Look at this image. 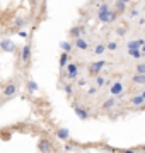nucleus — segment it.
<instances>
[{
  "label": "nucleus",
  "mask_w": 145,
  "mask_h": 153,
  "mask_svg": "<svg viewBox=\"0 0 145 153\" xmlns=\"http://www.w3.org/2000/svg\"><path fill=\"white\" fill-rule=\"evenodd\" d=\"M145 39H133V41H128V49H142V46H144Z\"/></svg>",
  "instance_id": "15"
},
{
  "label": "nucleus",
  "mask_w": 145,
  "mask_h": 153,
  "mask_svg": "<svg viewBox=\"0 0 145 153\" xmlns=\"http://www.w3.org/2000/svg\"><path fill=\"white\" fill-rule=\"evenodd\" d=\"M94 78H96V85H97L99 88H102L104 85H106V78H104L102 75H97V76H94Z\"/></svg>",
  "instance_id": "25"
},
{
  "label": "nucleus",
  "mask_w": 145,
  "mask_h": 153,
  "mask_svg": "<svg viewBox=\"0 0 145 153\" xmlns=\"http://www.w3.org/2000/svg\"><path fill=\"white\" fill-rule=\"evenodd\" d=\"M26 24H28V19L26 17H16L14 19V27H17V29H24Z\"/></svg>",
  "instance_id": "18"
},
{
  "label": "nucleus",
  "mask_w": 145,
  "mask_h": 153,
  "mask_svg": "<svg viewBox=\"0 0 145 153\" xmlns=\"http://www.w3.org/2000/svg\"><path fill=\"white\" fill-rule=\"evenodd\" d=\"M142 94H144V97H145V90H144V92H142Z\"/></svg>",
  "instance_id": "38"
},
{
  "label": "nucleus",
  "mask_w": 145,
  "mask_h": 153,
  "mask_svg": "<svg viewBox=\"0 0 145 153\" xmlns=\"http://www.w3.org/2000/svg\"><path fill=\"white\" fill-rule=\"evenodd\" d=\"M19 36H21V38H24V39H28L29 38V34H28V31H24V29H19Z\"/></svg>",
  "instance_id": "31"
},
{
  "label": "nucleus",
  "mask_w": 145,
  "mask_h": 153,
  "mask_svg": "<svg viewBox=\"0 0 145 153\" xmlns=\"http://www.w3.org/2000/svg\"><path fill=\"white\" fill-rule=\"evenodd\" d=\"M109 92H111V95L121 97L123 94H125V85H123V82H120V80L113 82L111 85H109Z\"/></svg>",
  "instance_id": "4"
},
{
  "label": "nucleus",
  "mask_w": 145,
  "mask_h": 153,
  "mask_svg": "<svg viewBox=\"0 0 145 153\" xmlns=\"http://www.w3.org/2000/svg\"><path fill=\"white\" fill-rule=\"evenodd\" d=\"M38 150L39 152H53V145L48 138H41L38 141Z\"/></svg>",
  "instance_id": "7"
},
{
  "label": "nucleus",
  "mask_w": 145,
  "mask_h": 153,
  "mask_svg": "<svg viewBox=\"0 0 145 153\" xmlns=\"http://www.w3.org/2000/svg\"><path fill=\"white\" fill-rule=\"evenodd\" d=\"M104 66H106V61H104V60L94 61V63H90V65L87 66V71H89V75H90V76H97Z\"/></svg>",
  "instance_id": "2"
},
{
  "label": "nucleus",
  "mask_w": 145,
  "mask_h": 153,
  "mask_svg": "<svg viewBox=\"0 0 145 153\" xmlns=\"http://www.w3.org/2000/svg\"><path fill=\"white\" fill-rule=\"evenodd\" d=\"M73 41H75V43H73V46H75L77 49H80V51H87V49H89V43L84 39V36H82V38L73 39Z\"/></svg>",
  "instance_id": "10"
},
{
  "label": "nucleus",
  "mask_w": 145,
  "mask_h": 153,
  "mask_svg": "<svg viewBox=\"0 0 145 153\" xmlns=\"http://www.w3.org/2000/svg\"><path fill=\"white\" fill-rule=\"evenodd\" d=\"M132 82H133L135 85H144L145 83V75L144 73H135V75L132 76Z\"/></svg>",
  "instance_id": "17"
},
{
  "label": "nucleus",
  "mask_w": 145,
  "mask_h": 153,
  "mask_svg": "<svg viewBox=\"0 0 145 153\" xmlns=\"http://www.w3.org/2000/svg\"><path fill=\"white\" fill-rule=\"evenodd\" d=\"M58 63H60V68L63 70V68H65V66H67L68 63H70V53H67V51H61L60 61H58Z\"/></svg>",
  "instance_id": "14"
},
{
  "label": "nucleus",
  "mask_w": 145,
  "mask_h": 153,
  "mask_svg": "<svg viewBox=\"0 0 145 153\" xmlns=\"http://www.w3.org/2000/svg\"><path fill=\"white\" fill-rule=\"evenodd\" d=\"M106 49H108V48H106V44H104V43H97V44L94 46V55H96V56H101L104 51H106Z\"/></svg>",
  "instance_id": "20"
},
{
  "label": "nucleus",
  "mask_w": 145,
  "mask_h": 153,
  "mask_svg": "<svg viewBox=\"0 0 145 153\" xmlns=\"http://www.w3.org/2000/svg\"><path fill=\"white\" fill-rule=\"evenodd\" d=\"M142 51H144V55H145V43H144V46H142Z\"/></svg>",
  "instance_id": "36"
},
{
  "label": "nucleus",
  "mask_w": 145,
  "mask_h": 153,
  "mask_svg": "<svg viewBox=\"0 0 145 153\" xmlns=\"http://www.w3.org/2000/svg\"><path fill=\"white\" fill-rule=\"evenodd\" d=\"M114 105H116V95H113V97L106 99V100L102 102V105H101V107H102L104 111H109V109H113Z\"/></svg>",
  "instance_id": "13"
},
{
  "label": "nucleus",
  "mask_w": 145,
  "mask_h": 153,
  "mask_svg": "<svg viewBox=\"0 0 145 153\" xmlns=\"http://www.w3.org/2000/svg\"><path fill=\"white\" fill-rule=\"evenodd\" d=\"M128 55L132 56V58H135V60H140V58H144V51L142 49H128Z\"/></svg>",
  "instance_id": "21"
},
{
  "label": "nucleus",
  "mask_w": 145,
  "mask_h": 153,
  "mask_svg": "<svg viewBox=\"0 0 145 153\" xmlns=\"http://www.w3.org/2000/svg\"><path fill=\"white\" fill-rule=\"evenodd\" d=\"M137 16H138V9H133V10L130 12V19H135Z\"/></svg>",
  "instance_id": "33"
},
{
  "label": "nucleus",
  "mask_w": 145,
  "mask_h": 153,
  "mask_svg": "<svg viewBox=\"0 0 145 153\" xmlns=\"http://www.w3.org/2000/svg\"><path fill=\"white\" fill-rule=\"evenodd\" d=\"M65 68H67V73H65L67 80H70V82H72V80H77L78 78V66L75 65V63H68Z\"/></svg>",
  "instance_id": "3"
},
{
  "label": "nucleus",
  "mask_w": 145,
  "mask_h": 153,
  "mask_svg": "<svg viewBox=\"0 0 145 153\" xmlns=\"http://www.w3.org/2000/svg\"><path fill=\"white\" fill-rule=\"evenodd\" d=\"M87 34V31H85L84 26H73L70 31H68V36L72 39H77V38H82V36H85Z\"/></svg>",
  "instance_id": "6"
},
{
  "label": "nucleus",
  "mask_w": 145,
  "mask_h": 153,
  "mask_svg": "<svg viewBox=\"0 0 145 153\" xmlns=\"http://www.w3.org/2000/svg\"><path fill=\"white\" fill-rule=\"evenodd\" d=\"M97 88H99L97 85H96V87H90L89 90H87V94H89V95H94V94H97Z\"/></svg>",
  "instance_id": "32"
},
{
  "label": "nucleus",
  "mask_w": 145,
  "mask_h": 153,
  "mask_svg": "<svg viewBox=\"0 0 145 153\" xmlns=\"http://www.w3.org/2000/svg\"><path fill=\"white\" fill-rule=\"evenodd\" d=\"M77 85L78 87H85L87 85V80L85 78H77Z\"/></svg>",
  "instance_id": "30"
},
{
  "label": "nucleus",
  "mask_w": 145,
  "mask_h": 153,
  "mask_svg": "<svg viewBox=\"0 0 145 153\" xmlns=\"http://www.w3.org/2000/svg\"><path fill=\"white\" fill-rule=\"evenodd\" d=\"M28 2H33V4H34V2H38V0H28Z\"/></svg>",
  "instance_id": "37"
},
{
  "label": "nucleus",
  "mask_w": 145,
  "mask_h": 153,
  "mask_svg": "<svg viewBox=\"0 0 145 153\" xmlns=\"http://www.w3.org/2000/svg\"><path fill=\"white\" fill-rule=\"evenodd\" d=\"M60 48H61V51H67V53H72V43H68V41H61L60 43Z\"/></svg>",
  "instance_id": "23"
},
{
  "label": "nucleus",
  "mask_w": 145,
  "mask_h": 153,
  "mask_svg": "<svg viewBox=\"0 0 145 153\" xmlns=\"http://www.w3.org/2000/svg\"><path fill=\"white\" fill-rule=\"evenodd\" d=\"M21 60H22L24 65H28L31 61V44H24L22 46V53H21Z\"/></svg>",
  "instance_id": "8"
},
{
  "label": "nucleus",
  "mask_w": 145,
  "mask_h": 153,
  "mask_svg": "<svg viewBox=\"0 0 145 153\" xmlns=\"http://www.w3.org/2000/svg\"><path fill=\"white\" fill-rule=\"evenodd\" d=\"M120 2H125V4H132V0H120Z\"/></svg>",
  "instance_id": "35"
},
{
  "label": "nucleus",
  "mask_w": 145,
  "mask_h": 153,
  "mask_svg": "<svg viewBox=\"0 0 145 153\" xmlns=\"http://www.w3.org/2000/svg\"><path fill=\"white\" fill-rule=\"evenodd\" d=\"M114 33H116L120 38H125V36H126V33H128V27H126V26H120V27H116V31H114Z\"/></svg>",
  "instance_id": "24"
},
{
  "label": "nucleus",
  "mask_w": 145,
  "mask_h": 153,
  "mask_svg": "<svg viewBox=\"0 0 145 153\" xmlns=\"http://www.w3.org/2000/svg\"><path fill=\"white\" fill-rule=\"evenodd\" d=\"M65 150H67V152H70V150H73V146H72V145H67V146H65Z\"/></svg>",
  "instance_id": "34"
},
{
  "label": "nucleus",
  "mask_w": 145,
  "mask_h": 153,
  "mask_svg": "<svg viewBox=\"0 0 145 153\" xmlns=\"http://www.w3.org/2000/svg\"><path fill=\"white\" fill-rule=\"evenodd\" d=\"M106 48H108V51H116V49H118V43H116V41H109V43L106 44Z\"/></svg>",
  "instance_id": "26"
},
{
  "label": "nucleus",
  "mask_w": 145,
  "mask_h": 153,
  "mask_svg": "<svg viewBox=\"0 0 145 153\" xmlns=\"http://www.w3.org/2000/svg\"><path fill=\"white\" fill-rule=\"evenodd\" d=\"M92 2H97V0H92Z\"/></svg>",
  "instance_id": "39"
},
{
  "label": "nucleus",
  "mask_w": 145,
  "mask_h": 153,
  "mask_svg": "<svg viewBox=\"0 0 145 153\" xmlns=\"http://www.w3.org/2000/svg\"><path fill=\"white\" fill-rule=\"evenodd\" d=\"M63 90H65L67 95H72V94H73V85H72V83H67V85L63 87Z\"/></svg>",
  "instance_id": "29"
},
{
  "label": "nucleus",
  "mask_w": 145,
  "mask_h": 153,
  "mask_svg": "<svg viewBox=\"0 0 145 153\" xmlns=\"http://www.w3.org/2000/svg\"><path fill=\"white\" fill-rule=\"evenodd\" d=\"M135 73H144L145 75V63H138L135 66Z\"/></svg>",
  "instance_id": "27"
},
{
  "label": "nucleus",
  "mask_w": 145,
  "mask_h": 153,
  "mask_svg": "<svg viewBox=\"0 0 145 153\" xmlns=\"http://www.w3.org/2000/svg\"><path fill=\"white\" fill-rule=\"evenodd\" d=\"M126 9H128V4H125V2H120V0H116V4H114V10H116L118 14H123V12H126Z\"/></svg>",
  "instance_id": "19"
},
{
  "label": "nucleus",
  "mask_w": 145,
  "mask_h": 153,
  "mask_svg": "<svg viewBox=\"0 0 145 153\" xmlns=\"http://www.w3.org/2000/svg\"><path fill=\"white\" fill-rule=\"evenodd\" d=\"M0 48H2V51H5V53H16L17 46L12 39H2L0 41Z\"/></svg>",
  "instance_id": "5"
},
{
  "label": "nucleus",
  "mask_w": 145,
  "mask_h": 153,
  "mask_svg": "<svg viewBox=\"0 0 145 153\" xmlns=\"http://www.w3.org/2000/svg\"><path fill=\"white\" fill-rule=\"evenodd\" d=\"M26 87H28V92L29 94H34L36 90H38V83L34 82V80H28V83H26Z\"/></svg>",
  "instance_id": "22"
},
{
  "label": "nucleus",
  "mask_w": 145,
  "mask_h": 153,
  "mask_svg": "<svg viewBox=\"0 0 145 153\" xmlns=\"http://www.w3.org/2000/svg\"><path fill=\"white\" fill-rule=\"evenodd\" d=\"M56 138L61 140V141H68L70 140V131H68L67 128H58L56 129Z\"/></svg>",
  "instance_id": "11"
},
{
  "label": "nucleus",
  "mask_w": 145,
  "mask_h": 153,
  "mask_svg": "<svg viewBox=\"0 0 145 153\" xmlns=\"http://www.w3.org/2000/svg\"><path fill=\"white\" fill-rule=\"evenodd\" d=\"M73 111H75V114H77L78 119H82V121L89 119V111L87 109H82V107H78V105H73Z\"/></svg>",
  "instance_id": "12"
},
{
  "label": "nucleus",
  "mask_w": 145,
  "mask_h": 153,
  "mask_svg": "<svg viewBox=\"0 0 145 153\" xmlns=\"http://www.w3.org/2000/svg\"><path fill=\"white\" fill-rule=\"evenodd\" d=\"M130 102H132V105H135V107H138V105L145 104V97H144V94H138V95H133V97L130 99Z\"/></svg>",
  "instance_id": "16"
},
{
  "label": "nucleus",
  "mask_w": 145,
  "mask_h": 153,
  "mask_svg": "<svg viewBox=\"0 0 145 153\" xmlns=\"http://www.w3.org/2000/svg\"><path fill=\"white\" fill-rule=\"evenodd\" d=\"M109 10V4L108 2H102V4H99V9H97V12H106Z\"/></svg>",
  "instance_id": "28"
},
{
  "label": "nucleus",
  "mask_w": 145,
  "mask_h": 153,
  "mask_svg": "<svg viewBox=\"0 0 145 153\" xmlns=\"http://www.w3.org/2000/svg\"><path fill=\"white\" fill-rule=\"evenodd\" d=\"M118 16H120V14H118L116 10H114V9H109V10H106V12H97V21L99 22H114L118 19Z\"/></svg>",
  "instance_id": "1"
},
{
  "label": "nucleus",
  "mask_w": 145,
  "mask_h": 153,
  "mask_svg": "<svg viewBox=\"0 0 145 153\" xmlns=\"http://www.w3.org/2000/svg\"><path fill=\"white\" fill-rule=\"evenodd\" d=\"M16 92H17V85L14 82L7 83L4 87V97H12V95H16Z\"/></svg>",
  "instance_id": "9"
}]
</instances>
